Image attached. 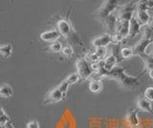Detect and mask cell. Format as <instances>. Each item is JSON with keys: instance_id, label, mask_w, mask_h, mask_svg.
I'll return each instance as SVG.
<instances>
[{"instance_id": "cell-7", "label": "cell", "mask_w": 153, "mask_h": 128, "mask_svg": "<svg viewBox=\"0 0 153 128\" xmlns=\"http://www.w3.org/2000/svg\"><path fill=\"white\" fill-rule=\"evenodd\" d=\"M129 28H130V21L118 19L116 26V34L123 36L124 39L129 37Z\"/></svg>"}, {"instance_id": "cell-9", "label": "cell", "mask_w": 153, "mask_h": 128, "mask_svg": "<svg viewBox=\"0 0 153 128\" xmlns=\"http://www.w3.org/2000/svg\"><path fill=\"white\" fill-rule=\"evenodd\" d=\"M60 36L61 35L57 30H50L43 32L40 35V39L45 42H54L59 39Z\"/></svg>"}, {"instance_id": "cell-27", "label": "cell", "mask_w": 153, "mask_h": 128, "mask_svg": "<svg viewBox=\"0 0 153 128\" xmlns=\"http://www.w3.org/2000/svg\"><path fill=\"white\" fill-rule=\"evenodd\" d=\"M143 96L146 99L150 101L151 102L153 101V86H149L146 89L145 93H143Z\"/></svg>"}, {"instance_id": "cell-25", "label": "cell", "mask_w": 153, "mask_h": 128, "mask_svg": "<svg viewBox=\"0 0 153 128\" xmlns=\"http://www.w3.org/2000/svg\"><path fill=\"white\" fill-rule=\"evenodd\" d=\"M84 56H85L86 58H87V60L89 61L91 64L98 63V62H100V58L97 55V54H96L95 52H93V53H89V54H87Z\"/></svg>"}, {"instance_id": "cell-20", "label": "cell", "mask_w": 153, "mask_h": 128, "mask_svg": "<svg viewBox=\"0 0 153 128\" xmlns=\"http://www.w3.org/2000/svg\"><path fill=\"white\" fill-rule=\"evenodd\" d=\"M121 55H122V58L124 59H127V58H130L131 56L134 55V52L132 48H129V47H122L121 49Z\"/></svg>"}, {"instance_id": "cell-18", "label": "cell", "mask_w": 153, "mask_h": 128, "mask_svg": "<svg viewBox=\"0 0 153 128\" xmlns=\"http://www.w3.org/2000/svg\"><path fill=\"white\" fill-rule=\"evenodd\" d=\"M140 58L143 60V62H145V67L147 71L153 69V58H151V56L148 55L147 54H143Z\"/></svg>"}, {"instance_id": "cell-21", "label": "cell", "mask_w": 153, "mask_h": 128, "mask_svg": "<svg viewBox=\"0 0 153 128\" xmlns=\"http://www.w3.org/2000/svg\"><path fill=\"white\" fill-rule=\"evenodd\" d=\"M80 78H81L80 75L78 73H73V74L69 75L68 77L65 78V80L69 85H73V84H75L76 82H79Z\"/></svg>"}, {"instance_id": "cell-19", "label": "cell", "mask_w": 153, "mask_h": 128, "mask_svg": "<svg viewBox=\"0 0 153 128\" xmlns=\"http://www.w3.org/2000/svg\"><path fill=\"white\" fill-rule=\"evenodd\" d=\"M10 122H11V118H10V117L6 114L4 109L1 108V113H0V126L4 127Z\"/></svg>"}, {"instance_id": "cell-34", "label": "cell", "mask_w": 153, "mask_h": 128, "mask_svg": "<svg viewBox=\"0 0 153 128\" xmlns=\"http://www.w3.org/2000/svg\"><path fill=\"white\" fill-rule=\"evenodd\" d=\"M130 128H141V127L138 125V126H133V127H130Z\"/></svg>"}, {"instance_id": "cell-23", "label": "cell", "mask_w": 153, "mask_h": 128, "mask_svg": "<svg viewBox=\"0 0 153 128\" xmlns=\"http://www.w3.org/2000/svg\"><path fill=\"white\" fill-rule=\"evenodd\" d=\"M49 49L51 52H53V53H60V52L62 51V49H63V46H62V44L60 43V42L54 41L50 44Z\"/></svg>"}, {"instance_id": "cell-28", "label": "cell", "mask_w": 153, "mask_h": 128, "mask_svg": "<svg viewBox=\"0 0 153 128\" xmlns=\"http://www.w3.org/2000/svg\"><path fill=\"white\" fill-rule=\"evenodd\" d=\"M69 86H70V85L68 84V83H67L66 82V80L64 79L63 80V81H62V82H60L59 85H57V87H59L60 90H61V91L62 92H63L65 95L67 94V92H68V89H69Z\"/></svg>"}, {"instance_id": "cell-16", "label": "cell", "mask_w": 153, "mask_h": 128, "mask_svg": "<svg viewBox=\"0 0 153 128\" xmlns=\"http://www.w3.org/2000/svg\"><path fill=\"white\" fill-rule=\"evenodd\" d=\"M88 88L92 93H100L102 89V80H91L89 82Z\"/></svg>"}, {"instance_id": "cell-24", "label": "cell", "mask_w": 153, "mask_h": 128, "mask_svg": "<svg viewBox=\"0 0 153 128\" xmlns=\"http://www.w3.org/2000/svg\"><path fill=\"white\" fill-rule=\"evenodd\" d=\"M95 53L97 54L100 60H102L107 56V48L106 47H98L95 49Z\"/></svg>"}, {"instance_id": "cell-5", "label": "cell", "mask_w": 153, "mask_h": 128, "mask_svg": "<svg viewBox=\"0 0 153 128\" xmlns=\"http://www.w3.org/2000/svg\"><path fill=\"white\" fill-rule=\"evenodd\" d=\"M56 28H57V31H59V34L61 35V36L65 37V38L69 37L72 35V33L75 31L74 28L72 27L71 23L66 19H59L57 21Z\"/></svg>"}, {"instance_id": "cell-29", "label": "cell", "mask_w": 153, "mask_h": 128, "mask_svg": "<svg viewBox=\"0 0 153 128\" xmlns=\"http://www.w3.org/2000/svg\"><path fill=\"white\" fill-rule=\"evenodd\" d=\"M26 128H40V126H39V123H38L37 121L33 120V121H31L27 123Z\"/></svg>"}, {"instance_id": "cell-31", "label": "cell", "mask_w": 153, "mask_h": 128, "mask_svg": "<svg viewBox=\"0 0 153 128\" xmlns=\"http://www.w3.org/2000/svg\"><path fill=\"white\" fill-rule=\"evenodd\" d=\"M146 26L153 32V17H151V20L149 21V23H148V24H147Z\"/></svg>"}, {"instance_id": "cell-33", "label": "cell", "mask_w": 153, "mask_h": 128, "mask_svg": "<svg viewBox=\"0 0 153 128\" xmlns=\"http://www.w3.org/2000/svg\"><path fill=\"white\" fill-rule=\"evenodd\" d=\"M148 75H149V78H150L153 79V69L148 71Z\"/></svg>"}, {"instance_id": "cell-15", "label": "cell", "mask_w": 153, "mask_h": 128, "mask_svg": "<svg viewBox=\"0 0 153 128\" xmlns=\"http://www.w3.org/2000/svg\"><path fill=\"white\" fill-rule=\"evenodd\" d=\"M0 95L3 98H12L13 96V90L9 84H2L0 87Z\"/></svg>"}, {"instance_id": "cell-3", "label": "cell", "mask_w": 153, "mask_h": 128, "mask_svg": "<svg viewBox=\"0 0 153 128\" xmlns=\"http://www.w3.org/2000/svg\"><path fill=\"white\" fill-rule=\"evenodd\" d=\"M124 71H126V69L122 71V72L117 75V78H115L118 81V83L121 85L122 87L126 88V89H132V88L139 86V85H140V79H139V78L133 77V75H129L126 74Z\"/></svg>"}, {"instance_id": "cell-10", "label": "cell", "mask_w": 153, "mask_h": 128, "mask_svg": "<svg viewBox=\"0 0 153 128\" xmlns=\"http://www.w3.org/2000/svg\"><path fill=\"white\" fill-rule=\"evenodd\" d=\"M142 27H143L140 22L138 21V19L135 17V16H133V17L130 20V28H129V37L130 38H134L139 33H140Z\"/></svg>"}, {"instance_id": "cell-2", "label": "cell", "mask_w": 153, "mask_h": 128, "mask_svg": "<svg viewBox=\"0 0 153 128\" xmlns=\"http://www.w3.org/2000/svg\"><path fill=\"white\" fill-rule=\"evenodd\" d=\"M76 71H78L76 73L80 75L81 79H84V80L89 79L91 75L95 73L92 68V64L89 62L85 56L79 58L76 60Z\"/></svg>"}, {"instance_id": "cell-17", "label": "cell", "mask_w": 153, "mask_h": 128, "mask_svg": "<svg viewBox=\"0 0 153 128\" xmlns=\"http://www.w3.org/2000/svg\"><path fill=\"white\" fill-rule=\"evenodd\" d=\"M0 54L3 58H9L13 54V46L11 44H4L0 47Z\"/></svg>"}, {"instance_id": "cell-1", "label": "cell", "mask_w": 153, "mask_h": 128, "mask_svg": "<svg viewBox=\"0 0 153 128\" xmlns=\"http://www.w3.org/2000/svg\"><path fill=\"white\" fill-rule=\"evenodd\" d=\"M118 3L119 0H104L102 6L99 8V10L96 13L98 19L102 23L105 18L113 13L116 9H118Z\"/></svg>"}, {"instance_id": "cell-12", "label": "cell", "mask_w": 153, "mask_h": 128, "mask_svg": "<svg viewBox=\"0 0 153 128\" xmlns=\"http://www.w3.org/2000/svg\"><path fill=\"white\" fill-rule=\"evenodd\" d=\"M137 105L138 108L140 110L148 113V114H153V110H152V105H151V101L146 99L145 97L143 98H140L137 101Z\"/></svg>"}, {"instance_id": "cell-4", "label": "cell", "mask_w": 153, "mask_h": 128, "mask_svg": "<svg viewBox=\"0 0 153 128\" xmlns=\"http://www.w3.org/2000/svg\"><path fill=\"white\" fill-rule=\"evenodd\" d=\"M65 97H66V95L56 86V88L52 89L51 91L48 93V95L46 96L45 101H44V103L51 104V103L59 102V101H61L62 99H64Z\"/></svg>"}, {"instance_id": "cell-30", "label": "cell", "mask_w": 153, "mask_h": 128, "mask_svg": "<svg viewBox=\"0 0 153 128\" xmlns=\"http://www.w3.org/2000/svg\"><path fill=\"white\" fill-rule=\"evenodd\" d=\"M146 54H147L148 55H150L151 58H153V43L147 47V49L146 51Z\"/></svg>"}, {"instance_id": "cell-11", "label": "cell", "mask_w": 153, "mask_h": 128, "mask_svg": "<svg viewBox=\"0 0 153 128\" xmlns=\"http://www.w3.org/2000/svg\"><path fill=\"white\" fill-rule=\"evenodd\" d=\"M137 112H138L137 109H133V110H130L127 113V115L126 117V123L130 127L138 126L139 123H140V121H139V117H138V113Z\"/></svg>"}, {"instance_id": "cell-8", "label": "cell", "mask_w": 153, "mask_h": 128, "mask_svg": "<svg viewBox=\"0 0 153 128\" xmlns=\"http://www.w3.org/2000/svg\"><path fill=\"white\" fill-rule=\"evenodd\" d=\"M117 22H118V17H117V15H115V13H111V15L104 19L102 24L107 29L108 34H110V35L115 34V32H116Z\"/></svg>"}, {"instance_id": "cell-13", "label": "cell", "mask_w": 153, "mask_h": 128, "mask_svg": "<svg viewBox=\"0 0 153 128\" xmlns=\"http://www.w3.org/2000/svg\"><path fill=\"white\" fill-rule=\"evenodd\" d=\"M134 16L138 19V21L141 23L143 26H146L149 21L151 20L150 15L147 13V11H136Z\"/></svg>"}, {"instance_id": "cell-14", "label": "cell", "mask_w": 153, "mask_h": 128, "mask_svg": "<svg viewBox=\"0 0 153 128\" xmlns=\"http://www.w3.org/2000/svg\"><path fill=\"white\" fill-rule=\"evenodd\" d=\"M103 61H104V69L108 71V72L110 70H112L118 62H120L119 59L117 58V56L114 55L111 53L107 55V56L103 59Z\"/></svg>"}, {"instance_id": "cell-22", "label": "cell", "mask_w": 153, "mask_h": 128, "mask_svg": "<svg viewBox=\"0 0 153 128\" xmlns=\"http://www.w3.org/2000/svg\"><path fill=\"white\" fill-rule=\"evenodd\" d=\"M148 2H149V0H139L136 3V11L149 10V8H148Z\"/></svg>"}, {"instance_id": "cell-26", "label": "cell", "mask_w": 153, "mask_h": 128, "mask_svg": "<svg viewBox=\"0 0 153 128\" xmlns=\"http://www.w3.org/2000/svg\"><path fill=\"white\" fill-rule=\"evenodd\" d=\"M61 53L63 55L67 56V58H71V56H73V55H74V49L71 45H66L63 47Z\"/></svg>"}, {"instance_id": "cell-6", "label": "cell", "mask_w": 153, "mask_h": 128, "mask_svg": "<svg viewBox=\"0 0 153 128\" xmlns=\"http://www.w3.org/2000/svg\"><path fill=\"white\" fill-rule=\"evenodd\" d=\"M111 43H113L112 35L108 34V33H105V34L102 36H97L92 41V45L95 48H98V47H107Z\"/></svg>"}, {"instance_id": "cell-32", "label": "cell", "mask_w": 153, "mask_h": 128, "mask_svg": "<svg viewBox=\"0 0 153 128\" xmlns=\"http://www.w3.org/2000/svg\"><path fill=\"white\" fill-rule=\"evenodd\" d=\"M2 128H14V125H13V123L11 121L10 123H8V124H7L6 126H4V127H2Z\"/></svg>"}]
</instances>
